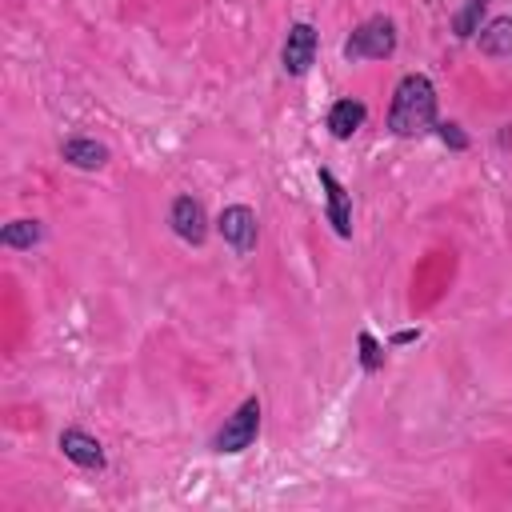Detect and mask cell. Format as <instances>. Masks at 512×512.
Masks as SVG:
<instances>
[{
    "label": "cell",
    "mask_w": 512,
    "mask_h": 512,
    "mask_svg": "<svg viewBox=\"0 0 512 512\" xmlns=\"http://www.w3.org/2000/svg\"><path fill=\"white\" fill-rule=\"evenodd\" d=\"M480 12H484V0H468V8L456 16V36H472V32H476Z\"/></svg>",
    "instance_id": "4fadbf2b"
},
{
    "label": "cell",
    "mask_w": 512,
    "mask_h": 512,
    "mask_svg": "<svg viewBox=\"0 0 512 512\" xmlns=\"http://www.w3.org/2000/svg\"><path fill=\"white\" fill-rule=\"evenodd\" d=\"M364 124V104L360 100H336L332 112H328V132L336 140H348L356 128Z\"/></svg>",
    "instance_id": "9c48e42d"
},
{
    "label": "cell",
    "mask_w": 512,
    "mask_h": 512,
    "mask_svg": "<svg viewBox=\"0 0 512 512\" xmlns=\"http://www.w3.org/2000/svg\"><path fill=\"white\" fill-rule=\"evenodd\" d=\"M64 160L76 164V168H100L108 160V148L96 144V140H68L64 144Z\"/></svg>",
    "instance_id": "30bf717a"
},
{
    "label": "cell",
    "mask_w": 512,
    "mask_h": 512,
    "mask_svg": "<svg viewBox=\"0 0 512 512\" xmlns=\"http://www.w3.org/2000/svg\"><path fill=\"white\" fill-rule=\"evenodd\" d=\"M416 336H420V332H412V328H404V332H396V336H392V344H412Z\"/></svg>",
    "instance_id": "2e32d148"
},
{
    "label": "cell",
    "mask_w": 512,
    "mask_h": 512,
    "mask_svg": "<svg viewBox=\"0 0 512 512\" xmlns=\"http://www.w3.org/2000/svg\"><path fill=\"white\" fill-rule=\"evenodd\" d=\"M392 48H396V28H392V20H384V16L364 20V24L344 40V56H348V60H384V56H392Z\"/></svg>",
    "instance_id": "7a4b0ae2"
},
{
    "label": "cell",
    "mask_w": 512,
    "mask_h": 512,
    "mask_svg": "<svg viewBox=\"0 0 512 512\" xmlns=\"http://www.w3.org/2000/svg\"><path fill=\"white\" fill-rule=\"evenodd\" d=\"M312 56H316V32H312V24H292L288 28V40H284V68L292 76H300V72H308Z\"/></svg>",
    "instance_id": "5b68a950"
},
{
    "label": "cell",
    "mask_w": 512,
    "mask_h": 512,
    "mask_svg": "<svg viewBox=\"0 0 512 512\" xmlns=\"http://www.w3.org/2000/svg\"><path fill=\"white\" fill-rule=\"evenodd\" d=\"M440 140H444V144H452L456 152H460V148H468V140H464V132H460L456 124H440Z\"/></svg>",
    "instance_id": "9a60e30c"
},
{
    "label": "cell",
    "mask_w": 512,
    "mask_h": 512,
    "mask_svg": "<svg viewBox=\"0 0 512 512\" xmlns=\"http://www.w3.org/2000/svg\"><path fill=\"white\" fill-rule=\"evenodd\" d=\"M480 52H488V56H508V52H512V20H508V16L492 20V24L480 32Z\"/></svg>",
    "instance_id": "8fae6325"
},
{
    "label": "cell",
    "mask_w": 512,
    "mask_h": 512,
    "mask_svg": "<svg viewBox=\"0 0 512 512\" xmlns=\"http://www.w3.org/2000/svg\"><path fill=\"white\" fill-rule=\"evenodd\" d=\"M220 236L236 248V252H252L256 248V212L244 204H232L220 212Z\"/></svg>",
    "instance_id": "277c9868"
},
{
    "label": "cell",
    "mask_w": 512,
    "mask_h": 512,
    "mask_svg": "<svg viewBox=\"0 0 512 512\" xmlns=\"http://www.w3.org/2000/svg\"><path fill=\"white\" fill-rule=\"evenodd\" d=\"M60 448H64V456H68L72 464H80V468H104V452H100V444H96L88 432H80V428L60 432Z\"/></svg>",
    "instance_id": "ba28073f"
},
{
    "label": "cell",
    "mask_w": 512,
    "mask_h": 512,
    "mask_svg": "<svg viewBox=\"0 0 512 512\" xmlns=\"http://www.w3.org/2000/svg\"><path fill=\"white\" fill-rule=\"evenodd\" d=\"M256 428H260V400H244V404L224 420V428L216 432L212 448H216V452H244V448L256 440Z\"/></svg>",
    "instance_id": "3957f363"
},
{
    "label": "cell",
    "mask_w": 512,
    "mask_h": 512,
    "mask_svg": "<svg viewBox=\"0 0 512 512\" xmlns=\"http://www.w3.org/2000/svg\"><path fill=\"white\" fill-rule=\"evenodd\" d=\"M0 240H4L8 248H32V244L40 240V224H36V220H12V224L0 232Z\"/></svg>",
    "instance_id": "7c38bea8"
},
{
    "label": "cell",
    "mask_w": 512,
    "mask_h": 512,
    "mask_svg": "<svg viewBox=\"0 0 512 512\" xmlns=\"http://www.w3.org/2000/svg\"><path fill=\"white\" fill-rule=\"evenodd\" d=\"M320 184H324V192H328V220H332V228H336V236H352V200H348V188L328 172V168H320Z\"/></svg>",
    "instance_id": "8992f818"
},
{
    "label": "cell",
    "mask_w": 512,
    "mask_h": 512,
    "mask_svg": "<svg viewBox=\"0 0 512 512\" xmlns=\"http://www.w3.org/2000/svg\"><path fill=\"white\" fill-rule=\"evenodd\" d=\"M360 360H364V368H368V372H376V368H380V360H384V356H380V344H376L368 332H360Z\"/></svg>",
    "instance_id": "5bb4252c"
},
{
    "label": "cell",
    "mask_w": 512,
    "mask_h": 512,
    "mask_svg": "<svg viewBox=\"0 0 512 512\" xmlns=\"http://www.w3.org/2000/svg\"><path fill=\"white\" fill-rule=\"evenodd\" d=\"M168 220H172V228H176L180 240H188V244H200V240H204V208H200V200L176 196Z\"/></svg>",
    "instance_id": "52a82bcc"
},
{
    "label": "cell",
    "mask_w": 512,
    "mask_h": 512,
    "mask_svg": "<svg viewBox=\"0 0 512 512\" xmlns=\"http://www.w3.org/2000/svg\"><path fill=\"white\" fill-rule=\"evenodd\" d=\"M432 120H436V88H432V80L420 76V72L404 76V80L396 84V92H392L388 128H392L396 136L412 140V136H424V132L432 128Z\"/></svg>",
    "instance_id": "6da1fadb"
}]
</instances>
